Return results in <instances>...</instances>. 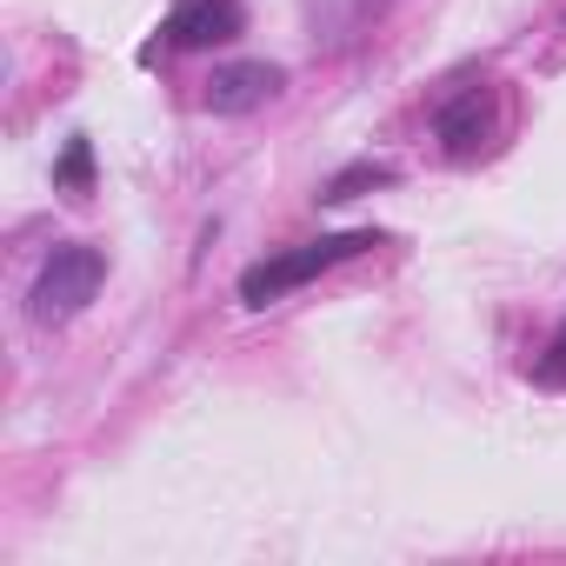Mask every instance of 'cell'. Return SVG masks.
<instances>
[{"mask_svg": "<svg viewBox=\"0 0 566 566\" xmlns=\"http://www.w3.org/2000/svg\"><path fill=\"white\" fill-rule=\"evenodd\" d=\"M367 247H380V233H321V240H307V247H294V253H273V260H260V266H247L240 273V301L247 307H273L280 294H294V287H307V280H321L327 266H340V260H354V253H367Z\"/></svg>", "mask_w": 566, "mask_h": 566, "instance_id": "6da1fadb", "label": "cell"}, {"mask_svg": "<svg viewBox=\"0 0 566 566\" xmlns=\"http://www.w3.org/2000/svg\"><path fill=\"white\" fill-rule=\"evenodd\" d=\"M101 280H107V253L101 247H81V240H67V247H54L48 253V266L34 273V294H28V314L41 321V327H54V321H74L94 294H101Z\"/></svg>", "mask_w": 566, "mask_h": 566, "instance_id": "7a4b0ae2", "label": "cell"}, {"mask_svg": "<svg viewBox=\"0 0 566 566\" xmlns=\"http://www.w3.org/2000/svg\"><path fill=\"white\" fill-rule=\"evenodd\" d=\"M247 14H240V0H174V14H167V48H227L240 41Z\"/></svg>", "mask_w": 566, "mask_h": 566, "instance_id": "3957f363", "label": "cell"}, {"mask_svg": "<svg viewBox=\"0 0 566 566\" xmlns=\"http://www.w3.org/2000/svg\"><path fill=\"white\" fill-rule=\"evenodd\" d=\"M280 87H287V74H280L273 61H227V67H213V81H207V107H213V114H253V107H266Z\"/></svg>", "mask_w": 566, "mask_h": 566, "instance_id": "277c9868", "label": "cell"}, {"mask_svg": "<svg viewBox=\"0 0 566 566\" xmlns=\"http://www.w3.org/2000/svg\"><path fill=\"white\" fill-rule=\"evenodd\" d=\"M493 114H500V101H493V87H467V94H453L447 107H440V140H447V154L453 160H467V154H480V140L493 134Z\"/></svg>", "mask_w": 566, "mask_h": 566, "instance_id": "5b68a950", "label": "cell"}, {"mask_svg": "<svg viewBox=\"0 0 566 566\" xmlns=\"http://www.w3.org/2000/svg\"><path fill=\"white\" fill-rule=\"evenodd\" d=\"M394 180V167L387 160H354V167H340L327 187H321V200L327 207H340V200H360V193H374V187H387Z\"/></svg>", "mask_w": 566, "mask_h": 566, "instance_id": "8992f818", "label": "cell"}, {"mask_svg": "<svg viewBox=\"0 0 566 566\" xmlns=\"http://www.w3.org/2000/svg\"><path fill=\"white\" fill-rule=\"evenodd\" d=\"M54 187L61 193H94V147L87 140H67V154H61V167H54Z\"/></svg>", "mask_w": 566, "mask_h": 566, "instance_id": "52a82bcc", "label": "cell"}, {"mask_svg": "<svg viewBox=\"0 0 566 566\" xmlns=\"http://www.w3.org/2000/svg\"><path fill=\"white\" fill-rule=\"evenodd\" d=\"M559 354H566V340H559Z\"/></svg>", "mask_w": 566, "mask_h": 566, "instance_id": "ba28073f", "label": "cell"}]
</instances>
